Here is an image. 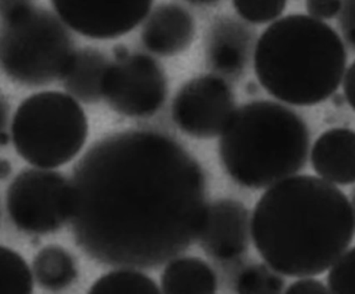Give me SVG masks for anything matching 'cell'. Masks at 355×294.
Returning a JSON list of instances; mask_svg holds the SVG:
<instances>
[{
	"label": "cell",
	"mask_w": 355,
	"mask_h": 294,
	"mask_svg": "<svg viewBox=\"0 0 355 294\" xmlns=\"http://www.w3.org/2000/svg\"><path fill=\"white\" fill-rule=\"evenodd\" d=\"M70 223L97 262L155 268L198 239L207 182L171 136L128 130L95 143L74 167Z\"/></svg>",
	"instance_id": "obj_1"
},
{
	"label": "cell",
	"mask_w": 355,
	"mask_h": 294,
	"mask_svg": "<svg viewBox=\"0 0 355 294\" xmlns=\"http://www.w3.org/2000/svg\"><path fill=\"white\" fill-rule=\"evenodd\" d=\"M355 232L352 204L334 184L296 175L268 188L255 205L251 237L266 264L291 277L327 271Z\"/></svg>",
	"instance_id": "obj_2"
},
{
	"label": "cell",
	"mask_w": 355,
	"mask_h": 294,
	"mask_svg": "<svg viewBox=\"0 0 355 294\" xmlns=\"http://www.w3.org/2000/svg\"><path fill=\"white\" fill-rule=\"evenodd\" d=\"M253 61L266 92L286 104L311 107L338 90L346 73L347 53L338 33L325 22L288 15L263 30Z\"/></svg>",
	"instance_id": "obj_3"
},
{
	"label": "cell",
	"mask_w": 355,
	"mask_h": 294,
	"mask_svg": "<svg viewBox=\"0 0 355 294\" xmlns=\"http://www.w3.org/2000/svg\"><path fill=\"white\" fill-rule=\"evenodd\" d=\"M309 132L286 105L254 101L234 111L220 136L222 165L234 181L251 190L271 187L304 167Z\"/></svg>",
	"instance_id": "obj_4"
},
{
	"label": "cell",
	"mask_w": 355,
	"mask_h": 294,
	"mask_svg": "<svg viewBox=\"0 0 355 294\" xmlns=\"http://www.w3.org/2000/svg\"><path fill=\"white\" fill-rule=\"evenodd\" d=\"M70 28L55 12L28 6L1 20L0 61L17 84L41 86L61 80L76 53Z\"/></svg>",
	"instance_id": "obj_5"
},
{
	"label": "cell",
	"mask_w": 355,
	"mask_h": 294,
	"mask_svg": "<svg viewBox=\"0 0 355 294\" xmlns=\"http://www.w3.org/2000/svg\"><path fill=\"white\" fill-rule=\"evenodd\" d=\"M88 132V119L78 100L55 91L22 101L11 125L16 152L41 169L62 167L78 156Z\"/></svg>",
	"instance_id": "obj_6"
},
{
	"label": "cell",
	"mask_w": 355,
	"mask_h": 294,
	"mask_svg": "<svg viewBox=\"0 0 355 294\" xmlns=\"http://www.w3.org/2000/svg\"><path fill=\"white\" fill-rule=\"evenodd\" d=\"M10 219L20 231L45 235L61 229L71 217V182L51 169L22 171L6 196Z\"/></svg>",
	"instance_id": "obj_7"
},
{
	"label": "cell",
	"mask_w": 355,
	"mask_h": 294,
	"mask_svg": "<svg viewBox=\"0 0 355 294\" xmlns=\"http://www.w3.org/2000/svg\"><path fill=\"white\" fill-rule=\"evenodd\" d=\"M167 94V77L159 62L125 47L116 49L103 86V99L113 111L130 118L153 117Z\"/></svg>",
	"instance_id": "obj_8"
},
{
	"label": "cell",
	"mask_w": 355,
	"mask_h": 294,
	"mask_svg": "<svg viewBox=\"0 0 355 294\" xmlns=\"http://www.w3.org/2000/svg\"><path fill=\"white\" fill-rule=\"evenodd\" d=\"M236 109L234 93L225 78L207 74L180 89L172 102L171 118L184 134L207 140L221 136Z\"/></svg>",
	"instance_id": "obj_9"
},
{
	"label": "cell",
	"mask_w": 355,
	"mask_h": 294,
	"mask_svg": "<svg viewBox=\"0 0 355 294\" xmlns=\"http://www.w3.org/2000/svg\"><path fill=\"white\" fill-rule=\"evenodd\" d=\"M155 0H51L64 24L80 36L112 40L145 21Z\"/></svg>",
	"instance_id": "obj_10"
},
{
	"label": "cell",
	"mask_w": 355,
	"mask_h": 294,
	"mask_svg": "<svg viewBox=\"0 0 355 294\" xmlns=\"http://www.w3.org/2000/svg\"><path fill=\"white\" fill-rule=\"evenodd\" d=\"M251 219L242 203L220 200L207 205L199 231L201 248L221 262L240 258L248 248Z\"/></svg>",
	"instance_id": "obj_11"
},
{
	"label": "cell",
	"mask_w": 355,
	"mask_h": 294,
	"mask_svg": "<svg viewBox=\"0 0 355 294\" xmlns=\"http://www.w3.org/2000/svg\"><path fill=\"white\" fill-rule=\"evenodd\" d=\"M254 33L232 17L216 20L205 37V59L209 69L221 77L240 75L254 51Z\"/></svg>",
	"instance_id": "obj_12"
},
{
	"label": "cell",
	"mask_w": 355,
	"mask_h": 294,
	"mask_svg": "<svg viewBox=\"0 0 355 294\" xmlns=\"http://www.w3.org/2000/svg\"><path fill=\"white\" fill-rule=\"evenodd\" d=\"M196 33L190 12L178 3H162L149 13L141 30L145 48L159 57H174L192 45Z\"/></svg>",
	"instance_id": "obj_13"
},
{
	"label": "cell",
	"mask_w": 355,
	"mask_h": 294,
	"mask_svg": "<svg viewBox=\"0 0 355 294\" xmlns=\"http://www.w3.org/2000/svg\"><path fill=\"white\" fill-rule=\"evenodd\" d=\"M311 161L313 171L322 179L338 185L355 183L354 130H326L313 144Z\"/></svg>",
	"instance_id": "obj_14"
},
{
	"label": "cell",
	"mask_w": 355,
	"mask_h": 294,
	"mask_svg": "<svg viewBox=\"0 0 355 294\" xmlns=\"http://www.w3.org/2000/svg\"><path fill=\"white\" fill-rule=\"evenodd\" d=\"M110 62L95 48L76 50L61 82L68 94L80 102H98L103 98V86Z\"/></svg>",
	"instance_id": "obj_15"
},
{
	"label": "cell",
	"mask_w": 355,
	"mask_h": 294,
	"mask_svg": "<svg viewBox=\"0 0 355 294\" xmlns=\"http://www.w3.org/2000/svg\"><path fill=\"white\" fill-rule=\"evenodd\" d=\"M215 271L196 257L172 259L161 277L162 291L168 294H211L217 290Z\"/></svg>",
	"instance_id": "obj_16"
},
{
	"label": "cell",
	"mask_w": 355,
	"mask_h": 294,
	"mask_svg": "<svg viewBox=\"0 0 355 294\" xmlns=\"http://www.w3.org/2000/svg\"><path fill=\"white\" fill-rule=\"evenodd\" d=\"M33 273L41 288L53 292L67 289L78 277L73 256L55 244L45 246L36 255Z\"/></svg>",
	"instance_id": "obj_17"
},
{
	"label": "cell",
	"mask_w": 355,
	"mask_h": 294,
	"mask_svg": "<svg viewBox=\"0 0 355 294\" xmlns=\"http://www.w3.org/2000/svg\"><path fill=\"white\" fill-rule=\"evenodd\" d=\"M159 291L161 289L153 279L135 268L125 267L99 277L90 288L89 293L155 294L159 293Z\"/></svg>",
	"instance_id": "obj_18"
},
{
	"label": "cell",
	"mask_w": 355,
	"mask_h": 294,
	"mask_svg": "<svg viewBox=\"0 0 355 294\" xmlns=\"http://www.w3.org/2000/svg\"><path fill=\"white\" fill-rule=\"evenodd\" d=\"M34 273L18 252L0 248V293L28 294L34 288Z\"/></svg>",
	"instance_id": "obj_19"
},
{
	"label": "cell",
	"mask_w": 355,
	"mask_h": 294,
	"mask_svg": "<svg viewBox=\"0 0 355 294\" xmlns=\"http://www.w3.org/2000/svg\"><path fill=\"white\" fill-rule=\"evenodd\" d=\"M284 281L280 273L268 265L255 264L245 267L236 281L238 293H280L284 290Z\"/></svg>",
	"instance_id": "obj_20"
},
{
	"label": "cell",
	"mask_w": 355,
	"mask_h": 294,
	"mask_svg": "<svg viewBox=\"0 0 355 294\" xmlns=\"http://www.w3.org/2000/svg\"><path fill=\"white\" fill-rule=\"evenodd\" d=\"M288 0H232V6L244 21L266 24L279 19Z\"/></svg>",
	"instance_id": "obj_21"
},
{
	"label": "cell",
	"mask_w": 355,
	"mask_h": 294,
	"mask_svg": "<svg viewBox=\"0 0 355 294\" xmlns=\"http://www.w3.org/2000/svg\"><path fill=\"white\" fill-rule=\"evenodd\" d=\"M327 283L331 293H355V246L330 267Z\"/></svg>",
	"instance_id": "obj_22"
},
{
	"label": "cell",
	"mask_w": 355,
	"mask_h": 294,
	"mask_svg": "<svg viewBox=\"0 0 355 294\" xmlns=\"http://www.w3.org/2000/svg\"><path fill=\"white\" fill-rule=\"evenodd\" d=\"M307 13L318 20H328L342 11L343 0H306Z\"/></svg>",
	"instance_id": "obj_23"
},
{
	"label": "cell",
	"mask_w": 355,
	"mask_h": 294,
	"mask_svg": "<svg viewBox=\"0 0 355 294\" xmlns=\"http://www.w3.org/2000/svg\"><path fill=\"white\" fill-rule=\"evenodd\" d=\"M340 28L346 42L355 48V0H343Z\"/></svg>",
	"instance_id": "obj_24"
},
{
	"label": "cell",
	"mask_w": 355,
	"mask_h": 294,
	"mask_svg": "<svg viewBox=\"0 0 355 294\" xmlns=\"http://www.w3.org/2000/svg\"><path fill=\"white\" fill-rule=\"evenodd\" d=\"M329 292V288L326 287L321 281L309 277L294 282L286 290L288 294H324Z\"/></svg>",
	"instance_id": "obj_25"
},
{
	"label": "cell",
	"mask_w": 355,
	"mask_h": 294,
	"mask_svg": "<svg viewBox=\"0 0 355 294\" xmlns=\"http://www.w3.org/2000/svg\"><path fill=\"white\" fill-rule=\"evenodd\" d=\"M343 82L345 98L351 109L355 111V61L347 69Z\"/></svg>",
	"instance_id": "obj_26"
},
{
	"label": "cell",
	"mask_w": 355,
	"mask_h": 294,
	"mask_svg": "<svg viewBox=\"0 0 355 294\" xmlns=\"http://www.w3.org/2000/svg\"><path fill=\"white\" fill-rule=\"evenodd\" d=\"M32 0H0V16L1 20L8 19L32 5Z\"/></svg>",
	"instance_id": "obj_27"
},
{
	"label": "cell",
	"mask_w": 355,
	"mask_h": 294,
	"mask_svg": "<svg viewBox=\"0 0 355 294\" xmlns=\"http://www.w3.org/2000/svg\"><path fill=\"white\" fill-rule=\"evenodd\" d=\"M186 1L194 6H199V7H209V6H214L219 3L220 0H186Z\"/></svg>",
	"instance_id": "obj_28"
},
{
	"label": "cell",
	"mask_w": 355,
	"mask_h": 294,
	"mask_svg": "<svg viewBox=\"0 0 355 294\" xmlns=\"http://www.w3.org/2000/svg\"><path fill=\"white\" fill-rule=\"evenodd\" d=\"M351 204H352L353 212H354V219H355V190H353L352 203H351Z\"/></svg>",
	"instance_id": "obj_29"
}]
</instances>
